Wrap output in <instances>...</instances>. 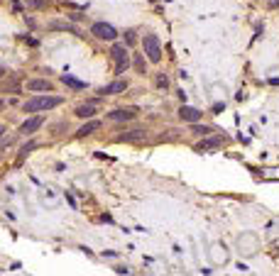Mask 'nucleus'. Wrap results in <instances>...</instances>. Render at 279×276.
Here are the masks:
<instances>
[{
    "instance_id": "1",
    "label": "nucleus",
    "mask_w": 279,
    "mask_h": 276,
    "mask_svg": "<svg viewBox=\"0 0 279 276\" xmlns=\"http://www.w3.org/2000/svg\"><path fill=\"white\" fill-rule=\"evenodd\" d=\"M57 105H61V98L59 96H35V98H30L25 103L22 110L25 113H44V110H52Z\"/></svg>"
},
{
    "instance_id": "2",
    "label": "nucleus",
    "mask_w": 279,
    "mask_h": 276,
    "mask_svg": "<svg viewBox=\"0 0 279 276\" xmlns=\"http://www.w3.org/2000/svg\"><path fill=\"white\" fill-rule=\"evenodd\" d=\"M142 49H145V54H147V59L152 64H159L162 61V47H159V37L157 35H145Z\"/></svg>"
},
{
    "instance_id": "3",
    "label": "nucleus",
    "mask_w": 279,
    "mask_h": 276,
    "mask_svg": "<svg viewBox=\"0 0 279 276\" xmlns=\"http://www.w3.org/2000/svg\"><path fill=\"white\" fill-rule=\"evenodd\" d=\"M110 54H113V59H115V74H125L127 66H130V54H127V49L120 47V44H115Z\"/></svg>"
},
{
    "instance_id": "4",
    "label": "nucleus",
    "mask_w": 279,
    "mask_h": 276,
    "mask_svg": "<svg viewBox=\"0 0 279 276\" xmlns=\"http://www.w3.org/2000/svg\"><path fill=\"white\" fill-rule=\"evenodd\" d=\"M91 35H96L98 39H108V42H113V39L118 37L115 27H113V25H108V22H96V25L91 27Z\"/></svg>"
},
{
    "instance_id": "5",
    "label": "nucleus",
    "mask_w": 279,
    "mask_h": 276,
    "mask_svg": "<svg viewBox=\"0 0 279 276\" xmlns=\"http://www.w3.org/2000/svg\"><path fill=\"white\" fill-rule=\"evenodd\" d=\"M42 125H44V118H42V115H35V118H27V120L20 125V132H22V135H32V132H37Z\"/></svg>"
},
{
    "instance_id": "6",
    "label": "nucleus",
    "mask_w": 279,
    "mask_h": 276,
    "mask_svg": "<svg viewBox=\"0 0 279 276\" xmlns=\"http://www.w3.org/2000/svg\"><path fill=\"white\" fill-rule=\"evenodd\" d=\"M125 91H127V81H113V83L103 86L98 93L100 96H115V93H125Z\"/></svg>"
},
{
    "instance_id": "7",
    "label": "nucleus",
    "mask_w": 279,
    "mask_h": 276,
    "mask_svg": "<svg viewBox=\"0 0 279 276\" xmlns=\"http://www.w3.org/2000/svg\"><path fill=\"white\" fill-rule=\"evenodd\" d=\"M108 118L115 120V122H120V120H132V118H137V110H135V108H120V110L108 113Z\"/></svg>"
},
{
    "instance_id": "8",
    "label": "nucleus",
    "mask_w": 279,
    "mask_h": 276,
    "mask_svg": "<svg viewBox=\"0 0 279 276\" xmlns=\"http://www.w3.org/2000/svg\"><path fill=\"white\" fill-rule=\"evenodd\" d=\"M179 118L186 120V122H199V120H201V110H196V108H191V105H181Z\"/></svg>"
},
{
    "instance_id": "9",
    "label": "nucleus",
    "mask_w": 279,
    "mask_h": 276,
    "mask_svg": "<svg viewBox=\"0 0 279 276\" xmlns=\"http://www.w3.org/2000/svg\"><path fill=\"white\" fill-rule=\"evenodd\" d=\"M145 137H147V132H145V130H130V132L120 135V137H118V142H142Z\"/></svg>"
},
{
    "instance_id": "10",
    "label": "nucleus",
    "mask_w": 279,
    "mask_h": 276,
    "mask_svg": "<svg viewBox=\"0 0 279 276\" xmlns=\"http://www.w3.org/2000/svg\"><path fill=\"white\" fill-rule=\"evenodd\" d=\"M223 144V137H211V139H203L196 144V152H208V149H218Z\"/></svg>"
},
{
    "instance_id": "11",
    "label": "nucleus",
    "mask_w": 279,
    "mask_h": 276,
    "mask_svg": "<svg viewBox=\"0 0 279 276\" xmlns=\"http://www.w3.org/2000/svg\"><path fill=\"white\" fill-rule=\"evenodd\" d=\"M27 88H30L32 93H37V91H47V93H52V83L44 81V79H35V81H30Z\"/></svg>"
},
{
    "instance_id": "12",
    "label": "nucleus",
    "mask_w": 279,
    "mask_h": 276,
    "mask_svg": "<svg viewBox=\"0 0 279 276\" xmlns=\"http://www.w3.org/2000/svg\"><path fill=\"white\" fill-rule=\"evenodd\" d=\"M61 81H64L69 88H74V91H83V88H86V83H83V81H79V79H74V76H69V74H64V76H61Z\"/></svg>"
},
{
    "instance_id": "13",
    "label": "nucleus",
    "mask_w": 279,
    "mask_h": 276,
    "mask_svg": "<svg viewBox=\"0 0 279 276\" xmlns=\"http://www.w3.org/2000/svg\"><path fill=\"white\" fill-rule=\"evenodd\" d=\"M76 115H79V118H83V120H86V118H93V115H96V105H93V103L79 105V108H76Z\"/></svg>"
},
{
    "instance_id": "14",
    "label": "nucleus",
    "mask_w": 279,
    "mask_h": 276,
    "mask_svg": "<svg viewBox=\"0 0 279 276\" xmlns=\"http://www.w3.org/2000/svg\"><path fill=\"white\" fill-rule=\"evenodd\" d=\"M96 130H100V122L98 120H91V122H86L83 127H79V137H86V135H91V132H96Z\"/></svg>"
},
{
    "instance_id": "15",
    "label": "nucleus",
    "mask_w": 279,
    "mask_h": 276,
    "mask_svg": "<svg viewBox=\"0 0 279 276\" xmlns=\"http://www.w3.org/2000/svg\"><path fill=\"white\" fill-rule=\"evenodd\" d=\"M35 147H37L35 142H30V144H25V147H22V152H20V157H18V164H22V161H25V157H27V154H30V152L35 149Z\"/></svg>"
},
{
    "instance_id": "16",
    "label": "nucleus",
    "mask_w": 279,
    "mask_h": 276,
    "mask_svg": "<svg viewBox=\"0 0 279 276\" xmlns=\"http://www.w3.org/2000/svg\"><path fill=\"white\" fill-rule=\"evenodd\" d=\"M194 132H196V135H201V137H208V135H211V127H206V125L201 127V125H196V122H194Z\"/></svg>"
},
{
    "instance_id": "17",
    "label": "nucleus",
    "mask_w": 279,
    "mask_h": 276,
    "mask_svg": "<svg viewBox=\"0 0 279 276\" xmlns=\"http://www.w3.org/2000/svg\"><path fill=\"white\" fill-rule=\"evenodd\" d=\"M27 8H32V10H42V8H44V0H27Z\"/></svg>"
},
{
    "instance_id": "18",
    "label": "nucleus",
    "mask_w": 279,
    "mask_h": 276,
    "mask_svg": "<svg viewBox=\"0 0 279 276\" xmlns=\"http://www.w3.org/2000/svg\"><path fill=\"white\" fill-rule=\"evenodd\" d=\"M157 86H159V88H167V86H169L167 76H159V79H157Z\"/></svg>"
},
{
    "instance_id": "19",
    "label": "nucleus",
    "mask_w": 279,
    "mask_h": 276,
    "mask_svg": "<svg viewBox=\"0 0 279 276\" xmlns=\"http://www.w3.org/2000/svg\"><path fill=\"white\" fill-rule=\"evenodd\" d=\"M135 66H137V71H145V61H142V59H137Z\"/></svg>"
},
{
    "instance_id": "20",
    "label": "nucleus",
    "mask_w": 279,
    "mask_h": 276,
    "mask_svg": "<svg viewBox=\"0 0 279 276\" xmlns=\"http://www.w3.org/2000/svg\"><path fill=\"white\" fill-rule=\"evenodd\" d=\"M267 5L269 8H279V0H267Z\"/></svg>"
},
{
    "instance_id": "21",
    "label": "nucleus",
    "mask_w": 279,
    "mask_h": 276,
    "mask_svg": "<svg viewBox=\"0 0 279 276\" xmlns=\"http://www.w3.org/2000/svg\"><path fill=\"white\" fill-rule=\"evenodd\" d=\"M3 135H5V127H3V125H0V137H3Z\"/></svg>"
},
{
    "instance_id": "22",
    "label": "nucleus",
    "mask_w": 279,
    "mask_h": 276,
    "mask_svg": "<svg viewBox=\"0 0 279 276\" xmlns=\"http://www.w3.org/2000/svg\"><path fill=\"white\" fill-rule=\"evenodd\" d=\"M0 108H3V100H0Z\"/></svg>"
},
{
    "instance_id": "23",
    "label": "nucleus",
    "mask_w": 279,
    "mask_h": 276,
    "mask_svg": "<svg viewBox=\"0 0 279 276\" xmlns=\"http://www.w3.org/2000/svg\"><path fill=\"white\" fill-rule=\"evenodd\" d=\"M0 76H3V69H0Z\"/></svg>"
}]
</instances>
